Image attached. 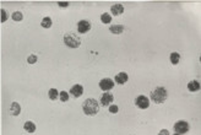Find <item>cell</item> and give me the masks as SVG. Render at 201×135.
<instances>
[{"instance_id":"obj_6","label":"cell","mask_w":201,"mask_h":135,"mask_svg":"<svg viewBox=\"0 0 201 135\" xmlns=\"http://www.w3.org/2000/svg\"><path fill=\"white\" fill-rule=\"evenodd\" d=\"M99 87H101V90L107 92V91L112 90L114 87V81L111 80V79H103V80L99 81Z\"/></svg>"},{"instance_id":"obj_7","label":"cell","mask_w":201,"mask_h":135,"mask_svg":"<svg viewBox=\"0 0 201 135\" xmlns=\"http://www.w3.org/2000/svg\"><path fill=\"white\" fill-rule=\"evenodd\" d=\"M91 22L90 21H86V20H81L79 24H77V31L80 33H87L90 30H91Z\"/></svg>"},{"instance_id":"obj_17","label":"cell","mask_w":201,"mask_h":135,"mask_svg":"<svg viewBox=\"0 0 201 135\" xmlns=\"http://www.w3.org/2000/svg\"><path fill=\"white\" fill-rule=\"evenodd\" d=\"M48 96H49V98H50L52 101H55V100L59 97V92H58V90H55V88H50L49 92H48Z\"/></svg>"},{"instance_id":"obj_15","label":"cell","mask_w":201,"mask_h":135,"mask_svg":"<svg viewBox=\"0 0 201 135\" xmlns=\"http://www.w3.org/2000/svg\"><path fill=\"white\" fill-rule=\"evenodd\" d=\"M24 129L27 131V133H34L36 131V124L33 123V122H31V121H28V122H26L25 123V125H24Z\"/></svg>"},{"instance_id":"obj_27","label":"cell","mask_w":201,"mask_h":135,"mask_svg":"<svg viewBox=\"0 0 201 135\" xmlns=\"http://www.w3.org/2000/svg\"><path fill=\"white\" fill-rule=\"evenodd\" d=\"M173 135H180V134H177V133H175V134H173Z\"/></svg>"},{"instance_id":"obj_14","label":"cell","mask_w":201,"mask_h":135,"mask_svg":"<svg viewBox=\"0 0 201 135\" xmlns=\"http://www.w3.org/2000/svg\"><path fill=\"white\" fill-rule=\"evenodd\" d=\"M109 31H111L112 33H114V34H120L124 31V26L123 25H113V26L109 27Z\"/></svg>"},{"instance_id":"obj_19","label":"cell","mask_w":201,"mask_h":135,"mask_svg":"<svg viewBox=\"0 0 201 135\" xmlns=\"http://www.w3.org/2000/svg\"><path fill=\"white\" fill-rule=\"evenodd\" d=\"M12 20L14 21H22V18H24V15H22V12L21 11H15V12H12Z\"/></svg>"},{"instance_id":"obj_5","label":"cell","mask_w":201,"mask_h":135,"mask_svg":"<svg viewBox=\"0 0 201 135\" xmlns=\"http://www.w3.org/2000/svg\"><path fill=\"white\" fill-rule=\"evenodd\" d=\"M135 106L140 109H146V108H149L150 106V100L149 97H146V96L143 95H140L137 96V97L135 98Z\"/></svg>"},{"instance_id":"obj_10","label":"cell","mask_w":201,"mask_h":135,"mask_svg":"<svg viewBox=\"0 0 201 135\" xmlns=\"http://www.w3.org/2000/svg\"><path fill=\"white\" fill-rule=\"evenodd\" d=\"M114 80H115V82H117L118 85H124L127 80H129V76H127L126 72H119V74L115 75Z\"/></svg>"},{"instance_id":"obj_18","label":"cell","mask_w":201,"mask_h":135,"mask_svg":"<svg viewBox=\"0 0 201 135\" xmlns=\"http://www.w3.org/2000/svg\"><path fill=\"white\" fill-rule=\"evenodd\" d=\"M101 21L103 22V24H111V21H112V17H111V15H109L108 12H104V14H102V16H101Z\"/></svg>"},{"instance_id":"obj_11","label":"cell","mask_w":201,"mask_h":135,"mask_svg":"<svg viewBox=\"0 0 201 135\" xmlns=\"http://www.w3.org/2000/svg\"><path fill=\"white\" fill-rule=\"evenodd\" d=\"M21 112V106L17 103V102H12L11 106H10V113L14 115V117H16V115H19Z\"/></svg>"},{"instance_id":"obj_24","label":"cell","mask_w":201,"mask_h":135,"mask_svg":"<svg viewBox=\"0 0 201 135\" xmlns=\"http://www.w3.org/2000/svg\"><path fill=\"white\" fill-rule=\"evenodd\" d=\"M109 112L111 113H118L119 112V107L118 106H109Z\"/></svg>"},{"instance_id":"obj_25","label":"cell","mask_w":201,"mask_h":135,"mask_svg":"<svg viewBox=\"0 0 201 135\" xmlns=\"http://www.w3.org/2000/svg\"><path fill=\"white\" fill-rule=\"evenodd\" d=\"M58 5H59L60 8H68V6H69V2H59Z\"/></svg>"},{"instance_id":"obj_1","label":"cell","mask_w":201,"mask_h":135,"mask_svg":"<svg viewBox=\"0 0 201 135\" xmlns=\"http://www.w3.org/2000/svg\"><path fill=\"white\" fill-rule=\"evenodd\" d=\"M150 97H151L152 102H155L156 104H161L163 102H166V100L168 98V91L164 88L163 86H157L151 92Z\"/></svg>"},{"instance_id":"obj_20","label":"cell","mask_w":201,"mask_h":135,"mask_svg":"<svg viewBox=\"0 0 201 135\" xmlns=\"http://www.w3.org/2000/svg\"><path fill=\"white\" fill-rule=\"evenodd\" d=\"M42 27H44V28H49V27H52V18L50 17H44L43 20H42Z\"/></svg>"},{"instance_id":"obj_9","label":"cell","mask_w":201,"mask_h":135,"mask_svg":"<svg viewBox=\"0 0 201 135\" xmlns=\"http://www.w3.org/2000/svg\"><path fill=\"white\" fill-rule=\"evenodd\" d=\"M83 93V87L81 86V85H79V84H76V85H74L71 88H70V95H72L74 97H80V96Z\"/></svg>"},{"instance_id":"obj_22","label":"cell","mask_w":201,"mask_h":135,"mask_svg":"<svg viewBox=\"0 0 201 135\" xmlns=\"http://www.w3.org/2000/svg\"><path fill=\"white\" fill-rule=\"evenodd\" d=\"M27 62L30 63V64H34L36 62H37V56H36V55H30L28 58H27Z\"/></svg>"},{"instance_id":"obj_12","label":"cell","mask_w":201,"mask_h":135,"mask_svg":"<svg viewBox=\"0 0 201 135\" xmlns=\"http://www.w3.org/2000/svg\"><path fill=\"white\" fill-rule=\"evenodd\" d=\"M111 11L114 16H119L124 12V6L121 4H114L112 8H111Z\"/></svg>"},{"instance_id":"obj_16","label":"cell","mask_w":201,"mask_h":135,"mask_svg":"<svg viewBox=\"0 0 201 135\" xmlns=\"http://www.w3.org/2000/svg\"><path fill=\"white\" fill-rule=\"evenodd\" d=\"M169 59H171V63H172L173 65H177V64L179 63V60H180V55H179V53L173 52V53L169 55Z\"/></svg>"},{"instance_id":"obj_3","label":"cell","mask_w":201,"mask_h":135,"mask_svg":"<svg viewBox=\"0 0 201 135\" xmlns=\"http://www.w3.org/2000/svg\"><path fill=\"white\" fill-rule=\"evenodd\" d=\"M64 43L70 48H79L81 44V40L75 33L69 32V33H65L64 36Z\"/></svg>"},{"instance_id":"obj_4","label":"cell","mask_w":201,"mask_h":135,"mask_svg":"<svg viewBox=\"0 0 201 135\" xmlns=\"http://www.w3.org/2000/svg\"><path fill=\"white\" fill-rule=\"evenodd\" d=\"M189 128H190L189 123L185 121H178V122H175V124L173 127V129L177 134H185L189 131Z\"/></svg>"},{"instance_id":"obj_23","label":"cell","mask_w":201,"mask_h":135,"mask_svg":"<svg viewBox=\"0 0 201 135\" xmlns=\"http://www.w3.org/2000/svg\"><path fill=\"white\" fill-rule=\"evenodd\" d=\"M6 20H8V12L6 10L2 9V22H5Z\"/></svg>"},{"instance_id":"obj_21","label":"cell","mask_w":201,"mask_h":135,"mask_svg":"<svg viewBox=\"0 0 201 135\" xmlns=\"http://www.w3.org/2000/svg\"><path fill=\"white\" fill-rule=\"evenodd\" d=\"M59 97H60L61 102H66V101H69V93L66 91H61L59 93Z\"/></svg>"},{"instance_id":"obj_2","label":"cell","mask_w":201,"mask_h":135,"mask_svg":"<svg viewBox=\"0 0 201 135\" xmlns=\"http://www.w3.org/2000/svg\"><path fill=\"white\" fill-rule=\"evenodd\" d=\"M82 111L86 115H96L99 111V104L95 98H87L82 104Z\"/></svg>"},{"instance_id":"obj_26","label":"cell","mask_w":201,"mask_h":135,"mask_svg":"<svg viewBox=\"0 0 201 135\" xmlns=\"http://www.w3.org/2000/svg\"><path fill=\"white\" fill-rule=\"evenodd\" d=\"M158 135H171V134H169V130H167V129H162V130L158 133Z\"/></svg>"},{"instance_id":"obj_8","label":"cell","mask_w":201,"mask_h":135,"mask_svg":"<svg viewBox=\"0 0 201 135\" xmlns=\"http://www.w3.org/2000/svg\"><path fill=\"white\" fill-rule=\"evenodd\" d=\"M114 97H113V95L112 93H108V92H104L102 95V97H101V104L102 106H111V103L113 102Z\"/></svg>"},{"instance_id":"obj_13","label":"cell","mask_w":201,"mask_h":135,"mask_svg":"<svg viewBox=\"0 0 201 135\" xmlns=\"http://www.w3.org/2000/svg\"><path fill=\"white\" fill-rule=\"evenodd\" d=\"M200 82L199 81H196V80H193V81H190L189 84H188V90L190 91V92H195V91H199L200 90Z\"/></svg>"}]
</instances>
